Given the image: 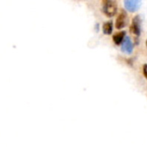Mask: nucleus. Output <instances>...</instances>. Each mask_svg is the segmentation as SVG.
<instances>
[{
	"mask_svg": "<svg viewBox=\"0 0 147 147\" xmlns=\"http://www.w3.org/2000/svg\"><path fill=\"white\" fill-rule=\"evenodd\" d=\"M117 5L115 0H102V12L109 17L116 14Z\"/></svg>",
	"mask_w": 147,
	"mask_h": 147,
	"instance_id": "f257e3e1",
	"label": "nucleus"
},
{
	"mask_svg": "<svg viewBox=\"0 0 147 147\" xmlns=\"http://www.w3.org/2000/svg\"><path fill=\"white\" fill-rule=\"evenodd\" d=\"M130 31L136 36H140L141 33V18L140 16H136L132 22Z\"/></svg>",
	"mask_w": 147,
	"mask_h": 147,
	"instance_id": "f03ea898",
	"label": "nucleus"
},
{
	"mask_svg": "<svg viewBox=\"0 0 147 147\" xmlns=\"http://www.w3.org/2000/svg\"><path fill=\"white\" fill-rule=\"evenodd\" d=\"M127 24V14L125 10H121L118 15L115 21V27L118 29H121Z\"/></svg>",
	"mask_w": 147,
	"mask_h": 147,
	"instance_id": "7ed1b4c3",
	"label": "nucleus"
},
{
	"mask_svg": "<svg viewBox=\"0 0 147 147\" xmlns=\"http://www.w3.org/2000/svg\"><path fill=\"white\" fill-rule=\"evenodd\" d=\"M142 0H124L125 8L130 12H135L140 6Z\"/></svg>",
	"mask_w": 147,
	"mask_h": 147,
	"instance_id": "20e7f679",
	"label": "nucleus"
},
{
	"mask_svg": "<svg viewBox=\"0 0 147 147\" xmlns=\"http://www.w3.org/2000/svg\"><path fill=\"white\" fill-rule=\"evenodd\" d=\"M133 49H134V45L132 43L131 39L128 36H126L123 42L121 43V50L122 52L127 53V54H131L133 53Z\"/></svg>",
	"mask_w": 147,
	"mask_h": 147,
	"instance_id": "39448f33",
	"label": "nucleus"
},
{
	"mask_svg": "<svg viewBox=\"0 0 147 147\" xmlns=\"http://www.w3.org/2000/svg\"><path fill=\"white\" fill-rule=\"evenodd\" d=\"M125 35H126V32L125 31H121V32H119L117 34H115L114 36H113V40L114 42L116 44V45H121L124 39H125Z\"/></svg>",
	"mask_w": 147,
	"mask_h": 147,
	"instance_id": "423d86ee",
	"label": "nucleus"
},
{
	"mask_svg": "<svg viewBox=\"0 0 147 147\" xmlns=\"http://www.w3.org/2000/svg\"><path fill=\"white\" fill-rule=\"evenodd\" d=\"M113 30V24L112 22H107L102 26V31L105 34H110Z\"/></svg>",
	"mask_w": 147,
	"mask_h": 147,
	"instance_id": "0eeeda50",
	"label": "nucleus"
},
{
	"mask_svg": "<svg viewBox=\"0 0 147 147\" xmlns=\"http://www.w3.org/2000/svg\"><path fill=\"white\" fill-rule=\"evenodd\" d=\"M143 74L147 79V64L144 65V66H143Z\"/></svg>",
	"mask_w": 147,
	"mask_h": 147,
	"instance_id": "6e6552de",
	"label": "nucleus"
},
{
	"mask_svg": "<svg viewBox=\"0 0 147 147\" xmlns=\"http://www.w3.org/2000/svg\"><path fill=\"white\" fill-rule=\"evenodd\" d=\"M146 47H147V40H146Z\"/></svg>",
	"mask_w": 147,
	"mask_h": 147,
	"instance_id": "1a4fd4ad",
	"label": "nucleus"
}]
</instances>
